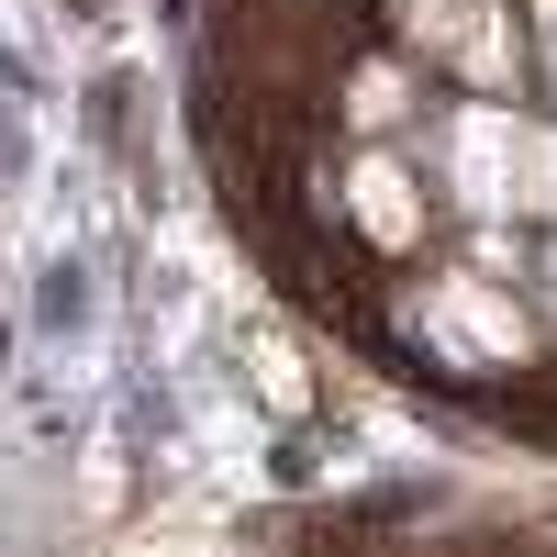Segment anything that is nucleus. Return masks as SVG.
I'll return each mask as SVG.
<instances>
[{"label": "nucleus", "instance_id": "nucleus-1", "mask_svg": "<svg viewBox=\"0 0 557 557\" xmlns=\"http://www.w3.org/2000/svg\"><path fill=\"white\" fill-rule=\"evenodd\" d=\"M457 178H469V201L502 212L524 178V212H557V146L546 134H513V112H469L457 123Z\"/></svg>", "mask_w": 557, "mask_h": 557}]
</instances>
